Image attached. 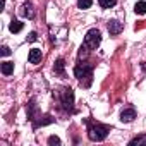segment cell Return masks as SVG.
<instances>
[{"label":"cell","mask_w":146,"mask_h":146,"mask_svg":"<svg viewBox=\"0 0 146 146\" xmlns=\"http://www.w3.org/2000/svg\"><path fill=\"white\" fill-rule=\"evenodd\" d=\"M136 119V110L134 108H124L120 112V120L122 122H132Z\"/></svg>","instance_id":"7"},{"label":"cell","mask_w":146,"mask_h":146,"mask_svg":"<svg viewBox=\"0 0 146 146\" xmlns=\"http://www.w3.org/2000/svg\"><path fill=\"white\" fill-rule=\"evenodd\" d=\"M4 7H5V0H0V9L4 11Z\"/></svg>","instance_id":"21"},{"label":"cell","mask_w":146,"mask_h":146,"mask_svg":"<svg viewBox=\"0 0 146 146\" xmlns=\"http://www.w3.org/2000/svg\"><path fill=\"white\" fill-rule=\"evenodd\" d=\"M91 4H93V0H78V7L79 9H90L91 7Z\"/></svg>","instance_id":"16"},{"label":"cell","mask_w":146,"mask_h":146,"mask_svg":"<svg viewBox=\"0 0 146 146\" xmlns=\"http://www.w3.org/2000/svg\"><path fill=\"white\" fill-rule=\"evenodd\" d=\"M100 43H102V33H100L96 28L90 29V31L86 33V36H84V45H86L88 48L95 50V48H96Z\"/></svg>","instance_id":"4"},{"label":"cell","mask_w":146,"mask_h":146,"mask_svg":"<svg viewBox=\"0 0 146 146\" xmlns=\"http://www.w3.org/2000/svg\"><path fill=\"white\" fill-rule=\"evenodd\" d=\"M21 14H23L24 17H28V19H33V17H35L33 5H31V4H24V5L21 7Z\"/></svg>","instance_id":"10"},{"label":"cell","mask_w":146,"mask_h":146,"mask_svg":"<svg viewBox=\"0 0 146 146\" xmlns=\"http://www.w3.org/2000/svg\"><path fill=\"white\" fill-rule=\"evenodd\" d=\"M74 74L79 81V84L83 88H90L91 83H93V67L86 62H79L76 67H74Z\"/></svg>","instance_id":"3"},{"label":"cell","mask_w":146,"mask_h":146,"mask_svg":"<svg viewBox=\"0 0 146 146\" xmlns=\"http://www.w3.org/2000/svg\"><path fill=\"white\" fill-rule=\"evenodd\" d=\"M86 124H88V137H90V141H96V143L103 141V139L108 136L110 129H112V127L107 125V124L93 122V120H88V119H86Z\"/></svg>","instance_id":"2"},{"label":"cell","mask_w":146,"mask_h":146,"mask_svg":"<svg viewBox=\"0 0 146 146\" xmlns=\"http://www.w3.org/2000/svg\"><path fill=\"white\" fill-rule=\"evenodd\" d=\"M48 144H52V146L57 144V146H58V144H60V139H58L57 136H50V137H48Z\"/></svg>","instance_id":"18"},{"label":"cell","mask_w":146,"mask_h":146,"mask_svg":"<svg viewBox=\"0 0 146 146\" xmlns=\"http://www.w3.org/2000/svg\"><path fill=\"white\" fill-rule=\"evenodd\" d=\"M134 12H136L137 16H144V14H146V2H143V0H141V2H137V4L134 5Z\"/></svg>","instance_id":"13"},{"label":"cell","mask_w":146,"mask_h":146,"mask_svg":"<svg viewBox=\"0 0 146 146\" xmlns=\"http://www.w3.org/2000/svg\"><path fill=\"white\" fill-rule=\"evenodd\" d=\"M90 50H91V48H88L86 45H83V46L79 48V58H86V57L90 55Z\"/></svg>","instance_id":"17"},{"label":"cell","mask_w":146,"mask_h":146,"mask_svg":"<svg viewBox=\"0 0 146 146\" xmlns=\"http://www.w3.org/2000/svg\"><path fill=\"white\" fill-rule=\"evenodd\" d=\"M0 53H2V57H7V55H11V48L9 46H2L0 48Z\"/></svg>","instance_id":"20"},{"label":"cell","mask_w":146,"mask_h":146,"mask_svg":"<svg viewBox=\"0 0 146 146\" xmlns=\"http://www.w3.org/2000/svg\"><path fill=\"white\" fill-rule=\"evenodd\" d=\"M23 28H24V24H23L21 21H17V19H12L11 24H9L11 33H19V31H23Z\"/></svg>","instance_id":"11"},{"label":"cell","mask_w":146,"mask_h":146,"mask_svg":"<svg viewBox=\"0 0 146 146\" xmlns=\"http://www.w3.org/2000/svg\"><path fill=\"white\" fill-rule=\"evenodd\" d=\"M53 72H55V74H58V76H64L65 74V62H64V58H57L55 60Z\"/></svg>","instance_id":"9"},{"label":"cell","mask_w":146,"mask_h":146,"mask_svg":"<svg viewBox=\"0 0 146 146\" xmlns=\"http://www.w3.org/2000/svg\"><path fill=\"white\" fill-rule=\"evenodd\" d=\"M14 72V62H2V74L11 76Z\"/></svg>","instance_id":"12"},{"label":"cell","mask_w":146,"mask_h":146,"mask_svg":"<svg viewBox=\"0 0 146 146\" xmlns=\"http://www.w3.org/2000/svg\"><path fill=\"white\" fill-rule=\"evenodd\" d=\"M26 40H28L29 43H33V41H36V40H38V35L33 31V33H29V35H28V38H26Z\"/></svg>","instance_id":"19"},{"label":"cell","mask_w":146,"mask_h":146,"mask_svg":"<svg viewBox=\"0 0 146 146\" xmlns=\"http://www.w3.org/2000/svg\"><path fill=\"white\" fill-rule=\"evenodd\" d=\"M131 146H143V144H146V134H141V136H136L134 139H131V143H129Z\"/></svg>","instance_id":"14"},{"label":"cell","mask_w":146,"mask_h":146,"mask_svg":"<svg viewBox=\"0 0 146 146\" xmlns=\"http://www.w3.org/2000/svg\"><path fill=\"white\" fill-rule=\"evenodd\" d=\"M31 122H33V127H35V129H38V127H43V125H46V124L55 122V119H53V117H50V115H43V117H41V115H36Z\"/></svg>","instance_id":"5"},{"label":"cell","mask_w":146,"mask_h":146,"mask_svg":"<svg viewBox=\"0 0 146 146\" xmlns=\"http://www.w3.org/2000/svg\"><path fill=\"white\" fill-rule=\"evenodd\" d=\"M41 57H43V53H41L40 48H31L29 55H28V60H29V64H38V62H41Z\"/></svg>","instance_id":"6"},{"label":"cell","mask_w":146,"mask_h":146,"mask_svg":"<svg viewBox=\"0 0 146 146\" xmlns=\"http://www.w3.org/2000/svg\"><path fill=\"white\" fill-rule=\"evenodd\" d=\"M122 29H124V24H122L120 21H115V19H113V21H110V23H108V31H110V35L117 36Z\"/></svg>","instance_id":"8"},{"label":"cell","mask_w":146,"mask_h":146,"mask_svg":"<svg viewBox=\"0 0 146 146\" xmlns=\"http://www.w3.org/2000/svg\"><path fill=\"white\" fill-rule=\"evenodd\" d=\"M98 2H100V5L103 9H110V7H113L117 4V0H98Z\"/></svg>","instance_id":"15"},{"label":"cell","mask_w":146,"mask_h":146,"mask_svg":"<svg viewBox=\"0 0 146 146\" xmlns=\"http://www.w3.org/2000/svg\"><path fill=\"white\" fill-rule=\"evenodd\" d=\"M58 100V107L60 110L67 112V113H72L74 112V91L70 88H60L53 93Z\"/></svg>","instance_id":"1"}]
</instances>
